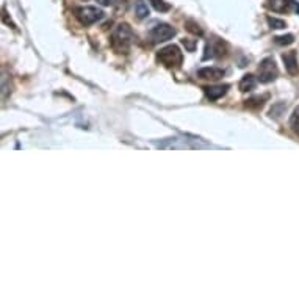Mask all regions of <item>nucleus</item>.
Returning <instances> with one entry per match:
<instances>
[{
    "instance_id": "1a4fd4ad",
    "label": "nucleus",
    "mask_w": 299,
    "mask_h": 299,
    "mask_svg": "<svg viewBox=\"0 0 299 299\" xmlns=\"http://www.w3.org/2000/svg\"><path fill=\"white\" fill-rule=\"evenodd\" d=\"M197 77H201L202 80H219L224 77V71L219 68H202L197 71Z\"/></svg>"
},
{
    "instance_id": "a211bd4d",
    "label": "nucleus",
    "mask_w": 299,
    "mask_h": 299,
    "mask_svg": "<svg viewBox=\"0 0 299 299\" xmlns=\"http://www.w3.org/2000/svg\"><path fill=\"white\" fill-rule=\"evenodd\" d=\"M276 43L279 45H290L295 43V36L293 35H282V36H276Z\"/></svg>"
},
{
    "instance_id": "f03ea898",
    "label": "nucleus",
    "mask_w": 299,
    "mask_h": 299,
    "mask_svg": "<svg viewBox=\"0 0 299 299\" xmlns=\"http://www.w3.org/2000/svg\"><path fill=\"white\" fill-rule=\"evenodd\" d=\"M157 60L160 61L163 66L166 68H179L182 63H183V55L180 49L177 45L171 44V45H166L164 49H162L160 52L157 54Z\"/></svg>"
},
{
    "instance_id": "423d86ee",
    "label": "nucleus",
    "mask_w": 299,
    "mask_h": 299,
    "mask_svg": "<svg viewBox=\"0 0 299 299\" xmlns=\"http://www.w3.org/2000/svg\"><path fill=\"white\" fill-rule=\"evenodd\" d=\"M227 55V43L219 38H211L205 45L204 60L209 58H223Z\"/></svg>"
},
{
    "instance_id": "4468645a",
    "label": "nucleus",
    "mask_w": 299,
    "mask_h": 299,
    "mask_svg": "<svg viewBox=\"0 0 299 299\" xmlns=\"http://www.w3.org/2000/svg\"><path fill=\"white\" fill-rule=\"evenodd\" d=\"M185 29H187L190 33H193L194 36H202L204 35L201 25H199L197 22H194V21H187V22H185Z\"/></svg>"
},
{
    "instance_id": "20e7f679",
    "label": "nucleus",
    "mask_w": 299,
    "mask_h": 299,
    "mask_svg": "<svg viewBox=\"0 0 299 299\" xmlns=\"http://www.w3.org/2000/svg\"><path fill=\"white\" fill-rule=\"evenodd\" d=\"M279 75V69L276 66V61L272 58H265L258 66V80L262 83H269L276 80Z\"/></svg>"
},
{
    "instance_id": "6e6552de",
    "label": "nucleus",
    "mask_w": 299,
    "mask_h": 299,
    "mask_svg": "<svg viewBox=\"0 0 299 299\" xmlns=\"http://www.w3.org/2000/svg\"><path fill=\"white\" fill-rule=\"evenodd\" d=\"M282 60L285 63V69L290 75H296L299 72V64H298V57H296V52L295 50H290V52H285L282 55Z\"/></svg>"
},
{
    "instance_id": "dca6fc26",
    "label": "nucleus",
    "mask_w": 299,
    "mask_h": 299,
    "mask_svg": "<svg viewBox=\"0 0 299 299\" xmlns=\"http://www.w3.org/2000/svg\"><path fill=\"white\" fill-rule=\"evenodd\" d=\"M149 2L152 3V6L158 11V13H166L171 10V5L166 3L164 0H149Z\"/></svg>"
},
{
    "instance_id": "39448f33",
    "label": "nucleus",
    "mask_w": 299,
    "mask_h": 299,
    "mask_svg": "<svg viewBox=\"0 0 299 299\" xmlns=\"http://www.w3.org/2000/svg\"><path fill=\"white\" fill-rule=\"evenodd\" d=\"M177 30L174 27H171L169 24H157L155 27H152L149 30V38L152 39V43H163L168 41L172 36H176Z\"/></svg>"
},
{
    "instance_id": "9d476101",
    "label": "nucleus",
    "mask_w": 299,
    "mask_h": 299,
    "mask_svg": "<svg viewBox=\"0 0 299 299\" xmlns=\"http://www.w3.org/2000/svg\"><path fill=\"white\" fill-rule=\"evenodd\" d=\"M227 90H229V85H215V86H205L204 92L210 101H218V99H221L227 92Z\"/></svg>"
},
{
    "instance_id": "aec40b11",
    "label": "nucleus",
    "mask_w": 299,
    "mask_h": 299,
    "mask_svg": "<svg viewBox=\"0 0 299 299\" xmlns=\"http://www.w3.org/2000/svg\"><path fill=\"white\" fill-rule=\"evenodd\" d=\"M3 22L6 24V25H11L13 29H16V25L11 22V19H8V16H6V11L3 10Z\"/></svg>"
},
{
    "instance_id": "7ed1b4c3",
    "label": "nucleus",
    "mask_w": 299,
    "mask_h": 299,
    "mask_svg": "<svg viewBox=\"0 0 299 299\" xmlns=\"http://www.w3.org/2000/svg\"><path fill=\"white\" fill-rule=\"evenodd\" d=\"M75 17L80 21L82 25H92L104 17V11L96 8V6H80L75 10Z\"/></svg>"
},
{
    "instance_id": "412c9836",
    "label": "nucleus",
    "mask_w": 299,
    "mask_h": 299,
    "mask_svg": "<svg viewBox=\"0 0 299 299\" xmlns=\"http://www.w3.org/2000/svg\"><path fill=\"white\" fill-rule=\"evenodd\" d=\"M182 43H183L185 45H187V47H188V50H190V52H193V50H194V45H196V43H188L187 39H182Z\"/></svg>"
},
{
    "instance_id": "f257e3e1",
    "label": "nucleus",
    "mask_w": 299,
    "mask_h": 299,
    "mask_svg": "<svg viewBox=\"0 0 299 299\" xmlns=\"http://www.w3.org/2000/svg\"><path fill=\"white\" fill-rule=\"evenodd\" d=\"M135 39V33L130 29L129 24H119L118 27L113 30L111 35V47L118 54H127L132 43Z\"/></svg>"
},
{
    "instance_id": "f3484780",
    "label": "nucleus",
    "mask_w": 299,
    "mask_h": 299,
    "mask_svg": "<svg viewBox=\"0 0 299 299\" xmlns=\"http://www.w3.org/2000/svg\"><path fill=\"white\" fill-rule=\"evenodd\" d=\"M267 21L269 24V27L271 29H285L287 27V24H285V21H282V19H277V17H272V16H267Z\"/></svg>"
},
{
    "instance_id": "9b49d317",
    "label": "nucleus",
    "mask_w": 299,
    "mask_h": 299,
    "mask_svg": "<svg viewBox=\"0 0 299 299\" xmlns=\"http://www.w3.org/2000/svg\"><path fill=\"white\" fill-rule=\"evenodd\" d=\"M255 78H254V75H251V74H246L243 78H241V82H240V85H238V88H240V91L241 92H248V91H251V90H254L255 88Z\"/></svg>"
},
{
    "instance_id": "4be33fe9",
    "label": "nucleus",
    "mask_w": 299,
    "mask_h": 299,
    "mask_svg": "<svg viewBox=\"0 0 299 299\" xmlns=\"http://www.w3.org/2000/svg\"><path fill=\"white\" fill-rule=\"evenodd\" d=\"M97 2H99V3H101V5H105V6H110V5H113V3H115V2H116V0H97Z\"/></svg>"
},
{
    "instance_id": "0eeeda50",
    "label": "nucleus",
    "mask_w": 299,
    "mask_h": 299,
    "mask_svg": "<svg viewBox=\"0 0 299 299\" xmlns=\"http://www.w3.org/2000/svg\"><path fill=\"white\" fill-rule=\"evenodd\" d=\"M269 8L276 13H288L291 10H299V5L295 0H271Z\"/></svg>"
},
{
    "instance_id": "ddd939ff",
    "label": "nucleus",
    "mask_w": 299,
    "mask_h": 299,
    "mask_svg": "<svg viewBox=\"0 0 299 299\" xmlns=\"http://www.w3.org/2000/svg\"><path fill=\"white\" fill-rule=\"evenodd\" d=\"M135 15L139 19H144L149 16V8H148V3L144 0H136L135 2Z\"/></svg>"
},
{
    "instance_id": "f8f14e48",
    "label": "nucleus",
    "mask_w": 299,
    "mask_h": 299,
    "mask_svg": "<svg viewBox=\"0 0 299 299\" xmlns=\"http://www.w3.org/2000/svg\"><path fill=\"white\" fill-rule=\"evenodd\" d=\"M267 99H268L267 94H265V96H257V97H251V99H248V101H246L244 107H246V108H262Z\"/></svg>"
},
{
    "instance_id": "6ab92c4d",
    "label": "nucleus",
    "mask_w": 299,
    "mask_h": 299,
    "mask_svg": "<svg viewBox=\"0 0 299 299\" xmlns=\"http://www.w3.org/2000/svg\"><path fill=\"white\" fill-rule=\"evenodd\" d=\"M282 108H285V105H284V104H277V105H274V107L271 108L269 115L274 116V118H279V116H281V110H282Z\"/></svg>"
},
{
    "instance_id": "2eb2a0df",
    "label": "nucleus",
    "mask_w": 299,
    "mask_h": 299,
    "mask_svg": "<svg viewBox=\"0 0 299 299\" xmlns=\"http://www.w3.org/2000/svg\"><path fill=\"white\" fill-rule=\"evenodd\" d=\"M290 127L296 135H299V107L295 108L293 115H291V118H290Z\"/></svg>"
}]
</instances>
